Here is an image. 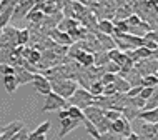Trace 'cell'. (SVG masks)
I'll return each mask as SVG.
<instances>
[{
	"instance_id": "d6986e66",
	"label": "cell",
	"mask_w": 158,
	"mask_h": 140,
	"mask_svg": "<svg viewBox=\"0 0 158 140\" xmlns=\"http://www.w3.org/2000/svg\"><path fill=\"white\" fill-rule=\"evenodd\" d=\"M3 87H5V90L8 92V93H14L15 90H17V78L14 77V75H5L3 77Z\"/></svg>"
},
{
	"instance_id": "ba28073f",
	"label": "cell",
	"mask_w": 158,
	"mask_h": 140,
	"mask_svg": "<svg viewBox=\"0 0 158 140\" xmlns=\"http://www.w3.org/2000/svg\"><path fill=\"white\" fill-rule=\"evenodd\" d=\"M48 37L55 42V44L63 45V47H68V45L73 44V40L68 37V33L60 32V30H57V28H52V30H48Z\"/></svg>"
},
{
	"instance_id": "9a60e30c",
	"label": "cell",
	"mask_w": 158,
	"mask_h": 140,
	"mask_svg": "<svg viewBox=\"0 0 158 140\" xmlns=\"http://www.w3.org/2000/svg\"><path fill=\"white\" fill-rule=\"evenodd\" d=\"M77 60L80 67H83V69H88V67L93 65V53H88V52H80L77 57L73 58Z\"/></svg>"
},
{
	"instance_id": "ffe728a7",
	"label": "cell",
	"mask_w": 158,
	"mask_h": 140,
	"mask_svg": "<svg viewBox=\"0 0 158 140\" xmlns=\"http://www.w3.org/2000/svg\"><path fill=\"white\" fill-rule=\"evenodd\" d=\"M68 112V118H73V120H83V110H80L78 107H73V105H70V107L67 108Z\"/></svg>"
},
{
	"instance_id": "44dd1931",
	"label": "cell",
	"mask_w": 158,
	"mask_h": 140,
	"mask_svg": "<svg viewBox=\"0 0 158 140\" xmlns=\"http://www.w3.org/2000/svg\"><path fill=\"white\" fill-rule=\"evenodd\" d=\"M142 87H152V88H156L158 85V77L156 75H147V77H142V82H140Z\"/></svg>"
},
{
	"instance_id": "d590c367",
	"label": "cell",
	"mask_w": 158,
	"mask_h": 140,
	"mask_svg": "<svg viewBox=\"0 0 158 140\" xmlns=\"http://www.w3.org/2000/svg\"><path fill=\"white\" fill-rule=\"evenodd\" d=\"M152 2H156V0H152Z\"/></svg>"
},
{
	"instance_id": "cb8c5ba5",
	"label": "cell",
	"mask_w": 158,
	"mask_h": 140,
	"mask_svg": "<svg viewBox=\"0 0 158 140\" xmlns=\"http://www.w3.org/2000/svg\"><path fill=\"white\" fill-rule=\"evenodd\" d=\"M88 92H90L93 97H98V95H102V92H103V85L100 83V80H97V82L90 83V87H88Z\"/></svg>"
},
{
	"instance_id": "5b68a950",
	"label": "cell",
	"mask_w": 158,
	"mask_h": 140,
	"mask_svg": "<svg viewBox=\"0 0 158 140\" xmlns=\"http://www.w3.org/2000/svg\"><path fill=\"white\" fill-rule=\"evenodd\" d=\"M32 85H33V88H35L38 93H42V95H48V93L52 92V87H50L48 78H47L45 75H42V74H33Z\"/></svg>"
},
{
	"instance_id": "f546056e",
	"label": "cell",
	"mask_w": 158,
	"mask_h": 140,
	"mask_svg": "<svg viewBox=\"0 0 158 140\" xmlns=\"http://www.w3.org/2000/svg\"><path fill=\"white\" fill-rule=\"evenodd\" d=\"M0 74L5 77V75H14V67L8 65V63H0Z\"/></svg>"
},
{
	"instance_id": "30bf717a",
	"label": "cell",
	"mask_w": 158,
	"mask_h": 140,
	"mask_svg": "<svg viewBox=\"0 0 158 140\" xmlns=\"http://www.w3.org/2000/svg\"><path fill=\"white\" fill-rule=\"evenodd\" d=\"M14 77L17 78V85H25V83L32 82L33 74H32V72H28V70H25L23 67L15 65L14 67Z\"/></svg>"
},
{
	"instance_id": "8992f818",
	"label": "cell",
	"mask_w": 158,
	"mask_h": 140,
	"mask_svg": "<svg viewBox=\"0 0 158 140\" xmlns=\"http://www.w3.org/2000/svg\"><path fill=\"white\" fill-rule=\"evenodd\" d=\"M110 132H113V134L120 135V137H127V135H128V134H131L133 130H131L130 122H128L127 118L120 117L118 120L112 122V127H110Z\"/></svg>"
},
{
	"instance_id": "7c38bea8",
	"label": "cell",
	"mask_w": 158,
	"mask_h": 140,
	"mask_svg": "<svg viewBox=\"0 0 158 140\" xmlns=\"http://www.w3.org/2000/svg\"><path fill=\"white\" fill-rule=\"evenodd\" d=\"M97 40H98V44H100V47L105 50V52L117 49V47H115V40H113V37H110V35H103V33L98 32V33H97Z\"/></svg>"
},
{
	"instance_id": "7a4b0ae2",
	"label": "cell",
	"mask_w": 158,
	"mask_h": 140,
	"mask_svg": "<svg viewBox=\"0 0 158 140\" xmlns=\"http://www.w3.org/2000/svg\"><path fill=\"white\" fill-rule=\"evenodd\" d=\"M67 102H68V105H73V107H78L80 110H83V108L93 105V95L87 90V88L78 87L75 90V93Z\"/></svg>"
},
{
	"instance_id": "d6a6232c",
	"label": "cell",
	"mask_w": 158,
	"mask_h": 140,
	"mask_svg": "<svg viewBox=\"0 0 158 140\" xmlns=\"http://www.w3.org/2000/svg\"><path fill=\"white\" fill-rule=\"evenodd\" d=\"M27 140H47V135H37L33 132H28V138Z\"/></svg>"
},
{
	"instance_id": "ac0fdd59",
	"label": "cell",
	"mask_w": 158,
	"mask_h": 140,
	"mask_svg": "<svg viewBox=\"0 0 158 140\" xmlns=\"http://www.w3.org/2000/svg\"><path fill=\"white\" fill-rule=\"evenodd\" d=\"M30 40V28H23V30H17V37H15V42L19 47H23L25 44H28Z\"/></svg>"
},
{
	"instance_id": "3957f363",
	"label": "cell",
	"mask_w": 158,
	"mask_h": 140,
	"mask_svg": "<svg viewBox=\"0 0 158 140\" xmlns=\"http://www.w3.org/2000/svg\"><path fill=\"white\" fill-rule=\"evenodd\" d=\"M68 102L62 97H58L57 93L50 92L48 95H45V105L42 107V112H53V110H62V108H68Z\"/></svg>"
},
{
	"instance_id": "8fae6325",
	"label": "cell",
	"mask_w": 158,
	"mask_h": 140,
	"mask_svg": "<svg viewBox=\"0 0 158 140\" xmlns=\"http://www.w3.org/2000/svg\"><path fill=\"white\" fill-rule=\"evenodd\" d=\"M136 118L143 120L145 124H156L158 122V110H140Z\"/></svg>"
},
{
	"instance_id": "2e32d148",
	"label": "cell",
	"mask_w": 158,
	"mask_h": 140,
	"mask_svg": "<svg viewBox=\"0 0 158 140\" xmlns=\"http://www.w3.org/2000/svg\"><path fill=\"white\" fill-rule=\"evenodd\" d=\"M25 19L30 20V22H32V23H35V25H40L42 22H44L45 15H44V12H42V10H38L37 7H33L32 10L28 12L27 15H25Z\"/></svg>"
},
{
	"instance_id": "7402d4cb",
	"label": "cell",
	"mask_w": 158,
	"mask_h": 140,
	"mask_svg": "<svg viewBox=\"0 0 158 140\" xmlns=\"http://www.w3.org/2000/svg\"><path fill=\"white\" fill-rule=\"evenodd\" d=\"M155 108H158V93L156 92L148 100H145V105H143V110H155Z\"/></svg>"
},
{
	"instance_id": "e0dca14e",
	"label": "cell",
	"mask_w": 158,
	"mask_h": 140,
	"mask_svg": "<svg viewBox=\"0 0 158 140\" xmlns=\"http://www.w3.org/2000/svg\"><path fill=\"white\" fill-rule=\"evenodd\" d=\"M113 87H115V90H117V93H127L128 90H130V83H128L123 77H120V75L115 77Z\"/></svg>"
},
{
	"instance_id": "603a6c76",
	"label": "cell",
	"mask_w": 158,
	"mask_h": 140,
	"mask_svg": "<svg viewBox=\"0 0 158 140\" xmlns=\"http://www.w3.org/2000/svg\"><path fill=\"white\" fill-rule=\"evenodd\" d=\"M103 115H105V118H108L110 122H115L122 117V112L120 110H115V108H108V110H103Z\"/></svg>"
},
{
	"instance_id": "d4e9b609",
	"label": "cell",
	"mask_w": 158,
	"mask_h": 140,
	"mask_svg": "<svg viewBox=\"0 0 158 140\" xmlns=\"http://www.w3.org/2000/svg\"><path fill=\"white\" fill-rule=\"evenodd\" d=\"M50 127H52V122L45 120L44 124H40L35 130H33V134H37V135H47V132L50 130Z\"/></svg>"
},
{
	"instance_id": "277c9868",
	"label": "cell",
	"mask_w": 158,
	"mask_h": 140,
	"mask_svg": "<svg viewBox=\"0 0 158 140\" xmlns=\"http://www.w3.org/2000/svg\"><path fill=\"white\" fill-rule=\"evenodd\" d=\"M133 69L138 72L142 77H147V75H156V58H153V60H150V58H143V60H138L133 63Z\"/></svg>"
},
{
	"instance_id": "5bb4252c",
	"label": "cell",
	"mask_w": 158,
	"mask_h": 140,
	"mask_svg": "<svg viewBox=\"0 0 158 140\" xmlns=\"http://www.w3.org/2000/svg\"><path fill=\"white\" fill-rule=\"evenodd\" d=\"M158 125L156 124H143L142 125V135L147 140H156Z\"/></svg>"
},
{
	"instance_id": "484cf974",
	"label": "cell",
	"mask_w": 158,
	"mask_h": 140,
	"mask_svg": "<svg viewBox=\"0 0 158 140\" xmlns=\"http://www.w3.org/2000/svg\"><path fill=\"white\" fill-rule=\"evenodd\" d=\"M155 92H156V88H152V87H142V92H140V95H138V97H140V99H143V100H148Z\"/></svg>"
},
{
	"instance_id": "4fadbf2b",
	"label": "cell",
	"mask_w": 158,
	"mask_h": 140,
	"mask_svg": "<svg viewBox=\"0 0 158 140\" xmlns=\"http://www.w3.org/2000/svg\"><path fill=\"white\" fill-rule=\"evenodd\" d=\"M95 30H98L100 33H103V35H113V32H115V25L112 20H98L97 22V27H95Z\"/></svg>"
},
{
	"instance_id": "1f68e13d",
	"label": "cell",
	"mask_w": 158,
	"mask_h": 140,
	"mask_svg": "<svg viewBox=\"0 0 158 140\" xmlns=\"http://www.w3.org/2000/svg\"><path fill=\"white\" fill-rule=\"evenodd\" d=\"M143 40H153V42H156V30H150V32H147L145 35L142 37Z\"/></svg>"
},
{
	"instance_id": "f1b7e54d",
	"label": "cell",
	"mask_w": 158,
	"mask_h": 140,
	"mask_svg": "<svg viewBox=\"0 0 158 140\" xmlns=\"http://www.w3.org/2000/svg\"><path fill=\"white\" fill-rule=\"evenodd\" d=\"M98 140H123V137H120V135H117L113 132H105V134H100Z\"/></svg>"
},
{
	"instance_id": "4316f807",
	"label": "cell",
	"mask_w": 158,
	"mask_h": 140,
	"mask_svg": "<svg viewBox=\"0 0 158 140\" xmlns=\"http://www.w3.org/2000/svg\"><path fill=\"white\" fill-rule=\"evenodd\" d=\"M115 77H117V75H113V74H106V72H105V74L100 77V83H102L103 87H105V85H110V83H113V82H115Z\"/></svg>"
},
{
	"instance_id": "9c48e42d",
	"label": "cell",
	"mask_w": 158,
	"mask_h": 140,
	"mask_svg": "<svg viewBox=\"0 0 158 140\" xmlns=\"http://www.w3.org/2000/svg\"><path fill=\"white\" fill-rule=\"evenodd\" d=\"M78 125H82L80 120H73V118H63L60 120V132H58V138H63L65 135H68L72 130H75Z\"/></svg>"
},
{
	"instance_id": "836d02e7",
	"label": "cell",
	"mask_w": 158,
	"mask_h": 140,
	"mask_svg": "<svg viewBox=\"0 0 158 140\" xmlns=\"http://www.w3.org/2000/svg\"><path fill=\"white\" fill-rule=\"evenodd\" d=\"M63 118H68V112H67V108L58 110V120H63Z\"/></svg>"
},
{
	"instance_id": "52a82bcc",
	"label": "cell",
	"mask_w": 158,
	"mask_h": 140,
	"mask_svg": "<svg viewBox=\"0 0 158 140\" xmlns=\"http://www.w3.org/2000/svg\"><path fill=\"white\" fill-rule=\"evenodd\" d=\"M33 7H35V0H17L12 19H23Z\"/></svg>"
},
{
	"instance_id": "83f0119b",
	"label": "cell",
	"mask_w": 158,
	"mask_h": 140,
	"mask_svg": "<svg viewBox=\"0 0 158 140\" xmlns=\"http://www.w3.org/2000/svg\"><path fill=\"white\" fill-rule=\"evenodd\" d=\"M27 138H28V129H27V127H23V129H20L10 140H27Z\"/></svg>"
},
{
	"instance_id": "6da1fadb",
	"label": "cell",
	"mask_w": 158,
	"mask_h": 140,
	"mask_svg": "<svg viewBox=\"0 0 158 140\" xmlns=\"http://www.w3.org/2000/svg\"><path fill=\"white\" fill-rule=\"evenodd\" d=\"M50 87H52L53 93H57L58 97L68 100L75 93L77 88H78V83H77V80H73V78H65V80H55V82H50Z\"/></svg>"
},
{
	"instance_id": "e575fe53",
	"label": "cell",
	"mask_w": 158,
	"mask_h": 140,
	"mask_svg": "<svg viewBox=\"0 0 158 140\" xmlns=\"http://www.w3.org/2000/svg\"><path fill=\"white\" fill-rule=\"evenodd\" d=\"M140 137H138V134L136 132H131V134H128L127 137H123V140H138Z\"/></svg>"
},
{
	"instance_id": "4dcf8cb0",
	"label": "cell",
	"mask_w": 158,
	"mask_h": 140,
	"mask_svg": "<svg viewBox=\"0 0 158 140\" xmlns=\"http://www.w3.org/2000/svg\"><path fill=\"white\" fill-rule=\"evenodd\" d=\"M140 92H142V85H136V87H130V90H128L125 95L127 97H138Z\"/></svg>"
}]
</instances>
